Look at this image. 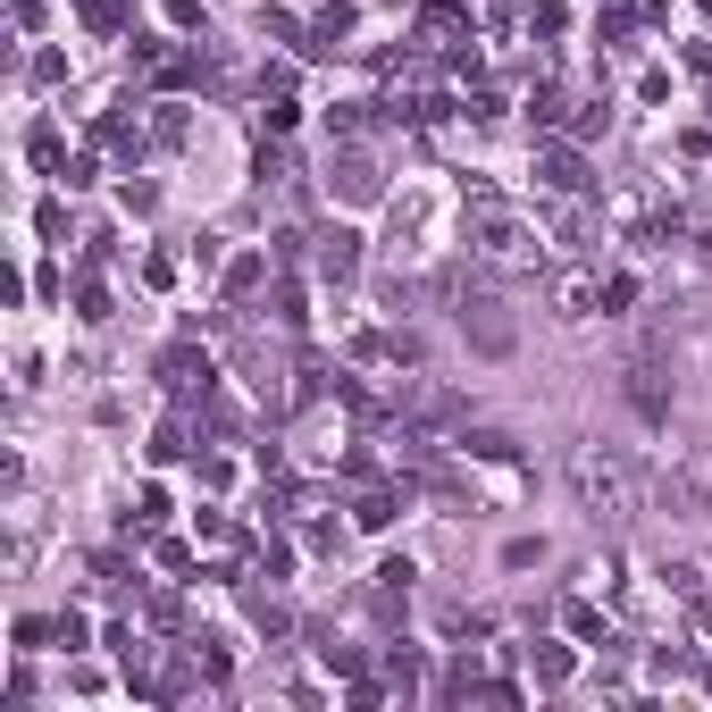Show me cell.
<instances>
[{
	"mask_svg": "<svg viewBox=\"0 0 712 712\" xmlns=\"http://www.w3.org/2000/svg\"><path fill=\"white\" fill-rule=\"evenodd\" d=\"M311 261H319V277H327V285H344V277L360 268V235H353V226H327Z\"/></svg>",
	"mask_w": 712,
	"mask_h": 712,
	"instance_id": "cell-7",
	"label": "cell"
},
{
	"mask_svg": "<svg viewBox=\"0 0 712 712\" xmlns=\"http://www.w3.org/2000/svg\"><path fill=\"white\" fill-rule=\"evenodd\" d=\"M26 151H34V169H68V151H59V126H34V134H26Z\"/></svg>",
	"mask_w": 712,
	"mask_h": 712,
	"instance_id": "cell-15",
	"label": "cell"
},
{
	"mask_svg": "<svg viewBox=\"0 0 712 712\" xmlns=\"http://www.w3.org/2000/svg\"><path fill=\"white\" fill-rule=\"evenodd\" d=\"M134 520H143V528H160V520H169V495H160V487H143V504H134Z\"/></svg>",
	"mask_w": 712,
	"mask_h": 712,
	"instance_id": "cell-29",
	"label": "cell"
},
{
	"mask_svg": "<svg viewBox=\"0 0 712 712\" xmlns=\"http://www.w3.org/2000/svg\"><path fill=\"white\" fill-rule=\"evenodd\" d=\"M419 42H428V51H461V42H478V26H469L461 0H428V9H419Z\"/></svg>",
	"mask_w": 712,
	"mask_h": 712,
	"instance_id": "cell-4",
	"label": "cell"
},
{
	"mask_svg": "<svg viewBox=\"0 0 712 712\" xmlns=\"http://www.w3.org/2000/svg\"><path fill=\"white\" fill-rule=\"evenodd\" d=\"M394 511H403V495H394V487H369V495L353 504V528H386Z\"/></svg>",
	"mask_w": 712,
	"mask_h": 712,
	"instance_id": "cell-11",
	"label": "cell"
},
{
	"mask_svg": "<svg viewBox=\"0 0 712 712\" xmlns=\"http://www.w3.org/2000/svg\"><path fill=\"white\" fill-rule=\"evenodd\" d=\"M34 226H42V244H59V235H68V210L42 202V210H34Z\"/></svg>",
	"mask_w": 712,
	"mask_h": 712,
	"instance_id": "cell-28",
	"label": "cell"
},
{
	"mask_svg": "<svg viewBox=\"0 0 712 712\" xmlns=\"http://www.w3.org/2000/svg\"><path fill=\"white\" fill-rule=\"evenodd\" d=\"M151 134H160V143H185V110H176V101H160V110H151Z\"/></svg>",
	"mask_w": 712,
	"mask_h": 712,
	"instance_id": "cell-23",
	"label": "cell"
},
{
	"mask_svg": "<svg viewBox=\"0 0 712 712\" xmlns=\"http://www.w3.org/2000/svg\"><path fill=\"white\" fill-rule=\"evenodd\" d=\"M562 620H570V638H587V645H612V638H603V620H596V603H562Z\"/></svg>",
	"mask_w": 712,
	"mask_h": 712,
	"instance_id": "cell-19",
	"label": "cell"
},
{
	"mask_svg": "<svg viewBox=\"0 0 712 712\" xmlns=\"http://www.w3.org/2000/svg\"><path fill=\"white\" fill-rule=\"evenodd\" d=\"M160 377H169V394H176V403H193V394H210V377H218V369H210V353L176 344V353L160 360Z\"/></svg>",
	"mask_w": 712,
	"mask_h": 712,
	"instance_id": "cell-6",
	"label": "cell"
},
{
	"mask_svg": "<svg viewBox=\"0 0 712 712\" xmlns=\"http://www.w3.org/2000/svg\"><path fill=\"white\" fill-rule=\"evenodd\" d=\"M75 319H110V294H101V277H75Z\"/></svg>",
	"mask_w": 712,
	"mask_h": 712,
	"instance_id": "cell-16",
	"label": "cell"
},
{
	"mask_svg": "<svg viewBox=\"0 0 712 712\" xmlns=\"http://www.w3.org/2000/svg\"><path fill=\"white\" fill-rule=\"evenodd\" d=\"M268 319H277V327H302V285H268Z\"/></svg>",
	"mask_w": 712,
	"mask_h": 712,
	"instance_id": "cell-20",
	"label": "cell"
},
{
	"mask_svg": "<svg viewBox=\"0 0 712 712\" xmlns=\"http://www.w3.org/2000/svg\"><path fill=\"white\" fill-rule=\"evenodd\" d=\"M327 176H336V193H344V202H377V193H386V176H377V160H369L360 143H344Z\"/></svg>",
	"mask_w": 712,
	"mask_h": 712,
	"instance_id": "cell-5",
	"label": "cell"
},
{
	"mask_svg": "<svg viewBox=\"0 0 712 712\" xmlns=\"http://www.w3.org/2000/svg\"><path fill=\"white\" fill-rule=\"evenodd\" d=\"M319 662H327V671H344V679H360V645H336V638H327Z\"/></svg>",
	"mask_w": 712,
	"mask_h": 712,
	"instance_id": "cell-24",
	"label": "cell"
},
{
	"mask_svg": "<svg viewBox=\"0 0 712 712\" xmlns=\"http://www.w3.org/2000/svg\"><path fill=\"white\" fill-rule=\"evenodd\" d=\"M695 9H704V18H712V0H695Z\"/></svg>",
	"mask_w": 712,
	"mask_h": 712,
	"instance_id": "cell-31",
	"label": "cell"
},
{
	"mask_svg": "<svg viewBox=\"0 0 712 712\" xmlns=\"http://www.w3.org/2000/svg\"><path fill=\"white\" fill-rule=\"evenodd\" d=\"M261 277H268V261H261V252H244V261L226 268V302H244V294H261Z\"/></svg>",
	"mask_w": 712,
	"mask_h": 712,
	"instance_id": "cell-13",
	"label": "cell"
},
{
	"mask_svg": "<svg viewBox=\"0 0 712 712\" xmlns=\"http://www.w3.org/2000/svg\"><path fill=\"white\" fill-rule=\"evenodd\" d=\"M537 185L562 193V202H579V193H587V151L579 143H545L537 151Z\"/></svg>",
	"mask_w": 712,
	"mask_h": 712,
	"instance_id": "cell-3",
	"label": "cell"
},
{
	"mask_svg": "<svg viewBox=\"0 0 712 712\" xmlns=\"http://www.w3.org/2000/svg\"><path fill=\"white\" fill-rule=\"evenodd\" d=\"M93 176H101V160H68V169H59V185H68V193H84Z\"/></svg>",
	"mask_w": 712,
	"mask_h": 712,
	"instance_id": "cell-27",
	"label": "cell"
},
{
	"mask_svg": "<svg viewBox=\"0 0 712 712\" xmlns=\"http://www.w3.org/2000/svg\"><path fill=\"white\" fill-rule=\"evenodd\" d=\"M553 311H562V319H596V311H603V285L596 277H562V285H553Z\"/></svg>",
	"mask_w": 712,
	"mask_h": 712,
	"instance_id": "cell-9",
	"label": "cell"
},
{
	"mask_svg": "<svg viewBox=\"0 0 712 712\" xmlns=\"http://www.w3.org/2000/svg\"><path fill=\"white\" fill-rule=\"evenodd\" d=\"M629 403H638V419H654V428L671 419V394H662V369H654V353H645L638 369H629Z\"/></svg>",
	"mask_w": 712,
	"mask_h": 712,
	"instance_id": "cell-8",
	"label": "cell"
},
{
	"mask_svg": "<svg viewBox=\"0 0 712 712\" xmlns=\"http://www.w3.org/2000/svg\"><path fill=\"white\" fill-rule=\"evenodd\" d=\"M252 629H261V638H285V629H294V612H285V603H268V596H252Z\"/></svg>",
	"mask_w": 712,
	"mask_h": 712,
	"instance_id": "cell-18",
	"label": "cell"
},
{
	"mask_svg": "<svg viewBox=\"0 0 712 712\" xmlns=\"http://www.w3.org/2000/svg\"><path fill=\"white\" fill-rule=\"evenodd\" d=\"M176 452H185V419H169V428L151 436V461H176Z\"/></svg>",
	"mask_w": 712,
	"mask_h": 712,
	"instance_id": "cell-25",
	"label": "cell"
},
{
	"mask_svg": "<svg viewBox=\"0 0 712 712\" xmlns=\"http://www.w3.org/2000/svg\"><path fill=\"white\" fill-rule=\"evenodd\" d=\"M562 26H570L562 0H537V9H528V34H562Z\"/></svg>",
	"mask_w": 712,
	"mask_h": 712,
	"instance_id": "cell-22",
	"label": "cell"
},
{
	"mask_svg": "<svg viewBox=\"0 0 712 712\" xmlns=\"http://www.w3.org/2000/svg\"><path fill=\"white\" fill-rule=\"evenodd\" d=\"M528 118H537L545 134H562L570 118H579V101H570V93H553V84H545V93H528Z\"/></svg>",
	"mask_w": 712,
	"mask_h": 712,
	"instance_id": "cell-10",
	"label": "cell"
},
{
	"mask_svg": "<svg viewBox=\"0 0 712 712\" xmlns=\"http://www.w3.org/2000/svg\"><path fill=\"white\" fill-rule=\"evenodd\" d=\"M528 671H537V688H562L570 679V645H528Z\"/></svg>",
	"mask_w": 712,
	"mask_h": 712,
	"instance_id": "cell-12",
	"label": "cell"
},
{
	"mask_svg": "<svg viewBox=\"0 0 712 712\" xmlns=\"http://www.w3.org/2000/svg\"><path fill=\"white\" fill-rule=\"evenodd\" d=\"M469 252L495 261V268H520V261H537V235H528V218L511 202H495V193L478 185L469 193Z\"/></svg>",
	"mask_w": 712,
	"mask_h": 712,
	"instance_id": "cell-1",
	"label": "cell"
},
{
	"mask_svg": "<svg viewBox=\"0 0 712 712\" xmlns=\"http://www.w3.org/2000/svg\"><path fill=\"white\" fill-rule=\"evenodd\" d=\"M18 18H26V26H42V0H18Z\"/></svg>",
	"mask_w": 712,
	"mask_h": 712,
	"instance_id": "cell-30",
	"label": "cell"
},
{
	"mask_svg": "<svg viewBox=\"0 0 712 712\" xmlns=\"http://www.w3.org/2000/svg\"><path fill=\"white\" fill-rule=\"evenodd\" d=\"M570 495H579L596 520H629V511H638V469L620 461V452H579V461H570Z\"/></svg>",
	"mask_w": 712,
	"mask_h": 712,
	"instance_id": "cell-2",
	"label": "cell"
},
{
	"mask_svg": "<svg viewBox=\"0 0 712 712\" xmlns=\"http://www.w3.org/2000/svg\"><path fill=\"white\" fill-rule=\"evenodd\" d=\"M101 143H110L118 160H143V126H126V118H101Z\"/></svg>",
	"mask_w": 712,
	"mask_h": 712,
	"instance_id": "cell-14",
	"label": "cell"
},
{
	"mask_svg": "<svg viewBox=\"0 0 712 712\" xmlns=\"http://www.w3.org/2000/svg\"><path fill=\"white\" fill-rule=\"evenodd\" d=\"M469 452H478V461H520V445H511L504 428H478V436H469Z\"/></svg>",
	"mask_w": 712,
	"mask_h": 712,
	"instance_id": "cell-17",
	"label": "cell"
},
{
	"mask_svg": "<svg viewBox=\"0 0 712 712\" xmlns=\"http://www.w3.org/2000/svg\"><path fill=\"white\" fill-rule=\"evenodd\" d=\"M193 671H202V679H226V645H218V638H193Z\"/></svg>",
	"mask_w": 712,
	"mask_h": 712,
	"instance_id": "cell-21",
	"label": "cell"
},
{
	"mask_svg": "<svg viewBox=\"0 0 712 712\" xmlns=\"http://www.w3.org/2000/svg\"><path fill=\"white\" fill-rule=\"evenodd\" d=\"M75 9H84V26H93V34H118V0H75Z\"/></svg>",
	"mask_w": 712,
	"mask_h": 712,
	"instance_id": "cell-26",
	"label": "cell"
}]
</instances>
